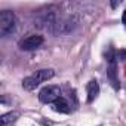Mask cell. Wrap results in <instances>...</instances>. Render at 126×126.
<instances>
[{"instance_id":"cell-7","label":"cell","mask_w":126,"mask_h":126,"mask_svg":"<svg viewBox=\"0 0 126 126\" xmlns=\"http://www.w3.org/2000/svg\"><path fill=\"white\" fill-rule=\"evenodd\" d=\"M86 91H88V102H94L95 98H96L98 94H99V83H98L95 79H92V80L88 83Z\"/></svg>"},{"instance_id":"cell-11","label":"cell","mask_w":126,"mask_h":126,"mask_svg":"<svg viewBox=\"0 0 126 126\" xmlns=\"http://www.w3.org/2000/svg\"><path fill=\"white\" fill-rule=\"evenodd\" d=\"M122 22H123V25L126 27V9L123 11V15H122Z\"/></svg>"},{"instance_id":"cell-12","label":"cell","mask_w":126,"mask_h":126,"mask_svg":"<svg viewBox=\"0 0 126 126\" xmlns=\"http://www.w3.org/2000/svg\"><path fill=\"white\" fill-rule=\"evenodd\" d=\"M117 5H120V2H113V3H111V6H113V8H116Z\"/></svg>"},{"instance_id":"cell-10","label":"cell","mask_w":126,"mask_h":126,"mask_svg":"<svg viewBox=\"0 0 126 126\" xmlns=\"http://www.w3.org/2000/svg\"><path fill=\"white\" fill-rule=\"evenodd\" d=\"M116 58H117L119 61H125V59H126V50H123V49L119 50V52L116 53Z\"/></svg>"},{"instance_id":"cell-5","label":"cell","mask_w":126,"mask_h":126,"mask_svg":"<svg viewBox=\"0 0 126 126\" xmlns=\"http://www.w3.org/2000/svg\"><path fill=\"white\" fill-rule=\"evenodd\" d=\"M58 98H61V88L59 86H55V85L45 86L39 92V99L43 104H53Z\"/></svg>"},{"instance_id":"cell-4","label":"cell","mask_w":126,"mask_h":126,"mask_svg":"<svg viewBox=\"0 0 126 126\" xmlns=\"http://www.w3.org/2000/svg\"><path fill=\"white\" fill-rule=\"evenodd\" d=\"M16 27V18L11 11H2L0 14V36L6 37L14 33Z\"/></svg>"},{"instance_id":"cell-2","label":"cell","mask_w":126,"mask_h":126,"mask_svg":"<svg viewBox=\"0 0 126 126\" xmlns=\"http://www.w3.org/2000/svg\"><path fill=\"white\" fill-rule=\"evenodd\" d=\"M55 76V71L52 68H43V70H39L36 73H33L31 76H27L24 80H22V88L25 91H33L36 89L40 83L52 79Z\"/></svg>"},{"instance_id":"cell-3","label":"cell","mask_w":126,"mask_h":126,"mask_svg":"<svg viewBox=\"0 0 126 126\" xmlns=\"http://www.w3.org/2000/svg\"><path fill=\"white\" fill-rule=\"evenodd\" d=\"M107 77H108L111 86L116 91H119L120 82H119V76H117V58H116L113 49H110L107 53Z\"/></svg>"},{"instance_id":"cell-9","label":"cell","mask_w":126,"mask_h":126,"mask_svg":"<svg viewBox=\"0 0 126 126\" xmlns=\"http://www.w3.org/2000/svg\"><path fill=\"white\" fill-rule=\"evenodd\" d=\"M19 117V113L16 111H11V113H6L0 117V126H11L16 119Z\"/></svg>"},{"instance_id":"cell-1","label":"cell","mask_w":126,"mask_h":126,"mask_svg":"<svg viewBox=\"0 0 126 126\" xmlns=\"http://www.w3.org/2000/svg\"><path fill=\"white\" fill-rule=\"evenodd\" d=\"M77 24H79V21L73 15L71 16H61V18L56 16V19L49 25L47 31H50L52 34H56V36L58 34H68L77 27Z\"/></svg>"},{"instance_id":"cell-6","label":"cell","mask_w":126,"mask_h":126,"mask_svg":"<svg viewBox=\"0 0 126 126\" xmlns=\"http://www.w3.org/2000/svg\"><path fill=\"white\" fill-rule=\"evenodd\" d=\"M42 43H43V36L33 34V36H28L27 39L21 40V42H19V47H21L22 50H34V49H37Z\"/></svg>"},{"instance_id":"cell-8","label":"cell","mask_w":126,"mask_h":126,"mask_svg":"<svg viewBox=\"0 0 126 126\" xmlns=\"http://www.w3.org/2000/svg\"><path fill=\"white\" fill-rule=\"evenodd\" d=\"M52 110L53 111H56V113H62V114H68L70 113V104L64 99V98H58L53 104H52Z\"/></svg>"}]
</instances>
